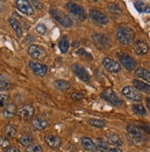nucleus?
Masks as SVG:
<instances>
[{"label":"nucleus","mask_w":150,"mask_h":152,"mask_svg":"<svg viewBox=\"0 0 150 152\" xmlns=\"http://www.w3.org/2000/svg\"><path fill=\"white\" fill-rule=\"evenodd\" d=\"M93 40L95 42V45L101 49H108L110 47L111 41L109 36L106 34L95 33L93 34Z\"/></svg>","instance_id":"nucleus-8"},{"label":"nucleus","mask_w":150,"mask_h":152,"mask_svg":"<svg viewBox=\"0 0 150 152\" xmlns=\"http://www.w3.org/2000/svg\"><path fill=\"white\" fill-rule=\"evenodd\" d=\"M32 6H33V7H35L36 10H43L44 8V4L42 3V2H39V1H35V0H33V1H32Z\"/></svg>","instance_id":"nucleus-41"},{"label":"nucleus","mask_w":150,"mask_h":152,"mask_svg":"<svg viewBox=\"0 0 150 152\" xmlns=\"http://www.w3.org/2000/svg\"><path fill=\"white\" fill-rule=\"evenodd\" d=\"M118 58L120 62V64L123 66V67L127 71H130V72L135 69L137 66L136 61L129 55H126V53H118Z\"/></svg>","instance_id":"nucleus-6"},{"label":"nucleus","mask_w":150,"mask_h":152,"mask_svg":"<svg viewBox=\"0 0 150 152\" xmlns=\"http://www.w3.org/2000/svg\"><path fill=\"white\" fill-rule=\"evenodd\" d=\"M58 47H59L60 52L62 53H66L68 52V50L69 48V42L66 36H64L60 39V41L58 42Z\"/></svg>","instance_id":"nucleus-28"},{"label":"nucleus","mask_w":150,"mask_h":152,"mask_svg":"<svg viewBox=\"0 0 150 152\" xmlns=\"http://www.w3.org/2000/svg\"><path fill=\"white\" fill-rule=\"evenodd\" d=\"M122 94L124 97H126L127 99L133 101V102H141L143 100L142 95L139 93V91H137L136 89L131 86H126L122 88L121 91Z\"/></svg>","instance_id":"nucleus-7"},{"label":"nucleus","mask_w":150,"mask_h":152,"mask_svg":"<svg viewBox=\"0 0 150 152\" xmlns=\"http://www.w3.org/2000/svg\"><path fill=\"white\" fill-rule=\"evenodd\" d=\"M5 152H21L19 148H17L15 147H10V148H7Z\"/></svg>","instance_id":"nucleus-43"},{"label":"nucleus","mask_w":150,"mask_h":152,"mask_svg":"<svg viewBox=\"0 0 150 152\" xmlns=\"http://www.w3.org/2000/svg\"><path fill=\"white\" fill-rule=\"evenodd\" d=\"M81 142H82V146L83 147V148L86 149L87 151H90V152H95L96 151L95 142L90 137H83L81 138Z\"/></svg>","instance_id":"nucleus-18"},{"label":"nucleus","mask_w":150,"mask_h":152,"mask_svg":"<svg viewBox=\"0 0 150 152\" xmlns=\"http://www.w3.org/2000/svg\"><path fill=\"white\" fill-rule=\"evenodd\" d=\"M4 132H5V135L7 137H14L17 134V129L16 127L13 126V124H7L5 129H4Z\"/></svg>","instance_id":"nucleus-31"},{"label":"nucleus","mask_w":150,"mask_h":152,"mask_svg":"<svg viewBox=\"0 0 150 152\" xmlns=\"http://www.w3.org/2000/svg\"><path fill=\"white\" fill-rule=\"evenodd\" d=\"M23 120H30L34 113V108L31 104H24L17 112Z\"/></svg>","instance_id":"nucleus-14"},{"label":"nucleus","mask_w":150,"mask_h":152,"mask_svg":"<svg viewBox=\"0 0 150 152\" xmlns=\"http://www.w3.org/2000/svg\"><path fill=\"white\" fill-rule=\"evenodd\" d=\"M107 142H108V144L109 143L110 145L112 146H115V147H120L122 145V140L121 138L116 135V134H109V135L107 136Z\"/></svg>","instance_id":"nucleus-22"},{"label":"nucleus","mask_w":150,"mask_h":152,"mask_svg":"<svg viewBox=\"0 0 150 152\" xmlns=\"http://www.w3.org/2000/svg\"><path fill=\"white\" fill-rule=\"evenodd\" d=\"M10 146V140L4 137H0V148H5Z\"/></svg>","instance_id":"nucleus-38"},{"label":"nucleus","mask_w":150,"mask_h":152,"mask_svg":"<svg viewBox=\"0 0 150 152\" xmlns=\"http://www.w3.org/2000/svg\"><path fill=\"white\" fill-rule=\"evenodd\" d=\"M88 124L90 126L94 127H98V128H103L106 126V122L101 119H96V118H90L88 120Z\"/></svg>","instance_id":"nucleus-30"},{"label":"nucleus","mask_w":150,"mask_h":152,"mask_svg":"<svg viewBox=\"0 0 150 152\" xmlns=\"http://www.w3.org/2000/svg\"><path fill=\"white\" fill-rule=\"evenodd\" d=\"M135 75L137 77L142 78V79L146 80L147 83H149V81H150V72L147 69H146L144 67H138L135 71Z\"/></svg>","instance_id":"nucleus-23"},{"label":"nucleus","mask_w":150,"mask_h":152,"mask_svg":"<svg viewBox=\"0 0 150 152\" xmlns=\"http://www.w3.org/2000/svg\"><path fill=\"white\" fill-rule=\"evenodd\" d=\"M134 52L137 53L138 56H144L146 55L149 47H148V44L145 42V41H137L134 45Z\"/></svg>","instance_id":"nucleus-16"},{"label":"nucleus","mask_w":150,"mask_h":152,"mask_svg":"<svg viewBox=\"0 0 150 152\" xmlns=\"http://www.w3.org/2000/svg\"><path fill=\"white\" fill-rule=\"evenodd\" d=\"M70 98H72V100L75 101V102H78V101H81L83 100V94L82 93H79V92H72L70 94Z\"/></svg>","instance_id":"nucleus-39"},{"label":"nucleus","mask_w":150,"mask_h":152,"mask_svg":"<svg viewBox=\"0 0 150 152\" xmlns=\"http://www.w3.org/2000/svg\"><path fill=\"white\" fill-rule=\"evenodd\" d=\"M17 112H18L17 106L14 103H8L5 106V108L3 110V116L7 119H10L13 118L17 114Z\"/></svg>","instance_id":"nucleus-17"},{"label":"nucleus","mask_w":150,"mask_h":152,"mask_svg":"<svg viewBox=\"0 0 150 152\" xmlns=\"http://www.w3.org/2000/svg\"><path fill=\"white\" fill-rule=\"evenodd\" d=\"M26 152H43V148L38 143H33L30 146L26 147Z\"/></svg>","instance_id":"nucleus-33"},{"label":"nucleus","mask_w":150,"mask_h":152,"mask_svg":"<svg viewBox=\"0 0 150 152\" xmlns=\"http://www.w3.org/2000/svg\"><path fill=\"white\" fill-rule=\"evenodd\" d=\"M146 106H147L148 109L150 108V99H149V97L146 98Z\"/></svg>","instance_id":"nucleus-45"},{"label":"nucleus","mask_w":150,"mask_h":152,"mask_svg":"<svg viewBox=\"0 0 150 152\" xmlns=\"http://www.w3.org/2000/svg\"><path fill=\"white\" fill-rule=\"evenodd\" d=\"M66 6H67L69 12L72 15H73L75 18H77V19H79L80 20H84L86 19V16H87L86 12L82 6L78 5L76 3H73V2H69L67 3Z\"/></svg>","instance_id":"nucleus-4"},{"label":"nucleus","mask_w":150,"mask_h":152,"mask_svg":"<svg viewBox=\"0 0 150 152\" xmlns=\"http://www.w3.org/2000/svg\"><path fill=\"white\" fill-rule=\"evenodd\" d=\"M134 7H135V8H136V10H137L139 12H145V11H146V4H145V2H143V1H137V2H134Z\"/></svg>","instance_id":"nucleus-36"},{"label":"nucleus","mask_w":150,"mask_h":152,"mask_svg":"<svg viewBox=\"0 0 150 152\" xmlns=\"http://www.w3.org/2000/svg\"><path fill=\"white\" fill-rule=\"evenodd\" d=\"M89 17L95 23L98 25H107L109 22V18L105 13L101 12L100 10H95V8L90 10Z\"/></svg>","instance_id":"nucleus-5"},{"label":"nucleus","mask_w":150,"mask_h":152,"mask_svg":"<svg viewBox=\"0 0 150 152\" xmlns=\"http://www.w3.org/2000/svg\"><path fill=\"white\" fill-rule=\"evenodd\" d=\"M8 23H10V25L11 26V28L14 30V31L16 32L17 36L18 37H21L22 36V29H21V26L20 24V22L18 21L15 18L11 17L8 19Z\"/></svg>","instance_id":"nucleus-20"},{"label":"nucleus","mask_w":150,"mask_h":152,"mask_svg":"<svg viewBox=\"0 0 150 152\" xmlns=\"http://www.w3.org/2000/svg\"><path fill=\"white\" fill-rule=\"evenodd\" d=\"M108 10H109L110 12H114V13L120 12V7H119L117 4H114V3L109 4V6H108Z\"/></svg>","instance_id":"nucleus-37"},{"label":"nucleus","mask_w":150,"mask_h":152,"mask_svg":"<svg viewBox=\"0 0 150 152\" xmlns=\"http://www.w3.org/2000/svg\"><path fill=\"white\" fill-rule=\"evenodd\" d=\"M45 141L47 145L52 149H58L61 145V138L54 135H47L45 137Z\"/></svg>","instance_id":"nucleus-15"},{"label":"nucleus","mask_w":150,"mask_h":152,"mask_svg":"<svg viewBox=\"0 0 150 152\" xmlns=\"http://www.w3.org/2000/svg\"><path fill=\"white\" fill-rule=\"evenodd\" d=\"M105 152H122L120 148H109V149H107Z\"/></svg>","instance_id":"nucleus-44"},{"label":"nucleus","mask_w":150,"mask_h":152,"mask_svg":"<svg viewBox=\"0 0 150 152\" xmlns=\"http://www.w3.org/2000/svg\"><path fill=\"white\" fill-rule=\"evenodd\" d=\"M20 143L24 147H28L33 143V137L32 136L28 135V134H26V135H23L20 138Z\"/></svg>","instance_id":"nucleus-32"},{"label":"nucleus","mask_w":150,"mask_h":152,"mask_svg":"<svg viewBox=\"0 0 150 152\" xmlns=\"http://www.w3.org/2000/svg\"><path fill=\"white\" fill-rule=\"evenodd\" d=\"M72 72L76 75L77 77L80 78L83 82H90L91 77L88 73V71L80 64H73L72 66Z\"/></svg>","instance_id":"nucleus-9"},{"label":"nucleus","mask_w":150,"mask_h":152,"mask_svg":"<svg viewBox=\"0 0 150 152\" xmlns=\"http://www.w3.org/2000/svg\"><path fill=\"white\" fill-rule=\"evenodd\" d=\"M132 110L133 112L137 114V115H146V110L141 103H135L132 105Z\"/></svg>","instance_id":"nucleus-29"},{"label":"nucleus","mask_w":150,"mask_h":152,"mask_svg":"<svg viewBox=\"0 0 150 152\" xmlns=\"http://www.w3.org/2000/svg\"><path fill=\"white\" fill-rule=\"evenodd\" d=\"M116 36L120 43L123 44V45H129L134 42L135 33L134 30L128 26H120L117 29Z\"/></svg>","instance_id":"nucleus-1"},{"label":"nucleus","mask_w":150,"mask_h":152,"mask_svg":"<svg viewBox=\"0 0 150 152\" xmlns=\"http://www.w3.org/2000/svg\"><path fill=\"white\" fill-rule=\"evenodd\" d=\"M128 137V140L130 141V143H132V144H134L135 146H138V145H141L143 142H145V137L144 136H136V135H131V134H129V135L127 136Z\"/></svg>","instance_id":"nucleus-26"},{"label":"nucleus","mask_w":150,"mask_h":152,"mask_svg":"<svg viewBox=\"0 0 150 152\" xmlns=\"http://www.w3.org/2000/svg\"><path fill=\"white\" fill-rule=\"evenodd\" d=\"M77 43H78V42H77V41H75V42H73V46H77V45H78Z\"/></svg>","instance_id":"nucleus-46"},{"label":"nucleus","mask_w":150,"mask_h":152,"mask_svg":"<svg viewBox=\"0 0 150 152\" xmlns=\"http://www.w3.org/2000/svg\"><path fill=\"white\" fill-rule=\"evenodd\" d=\"M17 10L26 16H33L34 14V8L33 7L31 2L27 0H18L16 1Z\"/></svg>","instance_id":"nucleus-10"},{"label":"nucleus","mask_w":150,"mask_h":152,"mask_svg":"<svg viewBox=\"0 0 150 152\" xmlns=\"http://www.w3.org/2000/svg\"><path fill=\"white\" fill-rule=\"evenodd\" d=\"M102 64L105 69L110 73H119L121 70V66L118 62L109 57H105L102 61Z\"/></svg>","instance_id":"nucleus-11"},{"label":"nucleus","mask_w":150,"mask_h":152,"mask_svg":"<svg viewBox=\"0 0 150 152\" xmlns=\"http://www.w3.org/2000/svg\"><path fill=\"white\" fill-rule=\"evenodd\" d=\"M29 67L33 71V73L35 76H38V77L46 76V74L47 73V70H48V67L46 65L40 64L38 62H34V61L29 62Z\"/></svg>","instance_id":"nucleus-12"},{"label":"nucleus","mask_w":150,"mask_h":152,"mask_svg":"<svg viewBox=\"0 0 150 152\" xmlns=\"http://www.w3.org/2000/svg\"><path fill=\"white\" fill-rule=\"evenodd\" d=\"M48 122L46 119H41V118H34L33 120V126L34 128L37 130H44L48 126Z\"/></svg>","instance_id":"nucleus-24"},{"label":"nucleus","mask_w":150,"mask_h":152,"mask_svg":"<svg viewBox=\"0 0 150 152\" xmlns=\"http://www.w3.org/2000/svg\"><path fill=\"white\" fill-rule=\"evenodd\" d=\"M133 85L134 87V88L136 89L137 91H142V92H146L148 93L150 91V86L148 83L140 81L138 79H134L133 80Z\"/></svg>","instance_id":"nucleus-19"},{"label":"nucleus","mask_w":150,"mask_h":152,"mask_svg":"<svg viewBox=\"0 0 150 152\" xmlns=\"http://www.w3.org/2000/svg\"><path fill=\"white\" fill-rule=\"evenodd\" d=\"M101 98L113 106H121L123 103L122 100L119 97V95L114 91L112 88H106L101 93Z\"/></svg>","instance_id":"nucleus-3"},{"label":"nucleus","mask_w":150,"mask_h":152,"mask_svg":"<svg viewBox=\"0 0 150 152\" xmlns=\"http://www.w3.org/2000/svg\"><path fill=\"white\" fill-rule=\"evenodd\" d=\"M10 88V84L7 81V79H5L3 77L0 76V91H7Z\"/></svg>","instance_id":"nucleus-34"},{"label":"nucleus","mask_w":150,"mask_h":152,"mask_svg":"<svg viewBox=\"0 0 150 152\" xmlns=\"http://www.w3.org/2000/svg\"><path fill=\"white\" fill-rule=\"evenodd\" d=\"M35 31H36L39 35H45L47 32V28L46 27L45 24L40 23L35 27Z\"/></svg>","instance_id":"nucleus-35"},{"label":"nucleus","mask_w":150,"mask_h":152,"mask_svg":"<svg viewBox=\"0 0 150 152\" xmlns=\"http://www.w3.org/2000/svg\"><path fill=\"white\" fill-rule=\"evenodd\" d=\"M54 87L61 91H67L70 88V84L64 79H57L54 82Z\"/></svg>","instance_id":"nucleus-21"},{"label":"nucleus","mask_w":150,"mask_h":152,"mask_svg":"<svg viewBox=\"0 0 150 152\" xmlns=\"http://www.w3.org/2000/svg\"><path fill=\"white\" fill-rule=\"evenodd\" d=\"M126 130L131 135H136V136H144V131L140 127L134 126V124H128L126 126Z\"/></svg>","instance_id":"nucleus-27"},{"label":"nucleus","mask_w":150,"mask_h":152,"mask_svg":"<svg viewBox=\"0 0 150 152\" xmlns=\"http://www.w3.org/2000/svg\"><path fill=\"white\" fill-rule=\"evenodd\" d=\"M28 53L32 58L39 60L45 58L47 56L45 49L37 45V44H32V45H30V47L28 48Z\"/></svg>","instance_id":"nucleus-13"},{"label":"nucleus","mask_w":150,"mask_h":152,"mask_svg":"<svg viewBox=\"0 0 150 152\" xmlns=\"http://www.w3.org/2000/svg\"><path fill=\"white\" fill-rule=\"evenodd\" d=\"M49 12L51 16L55 19V20L61 26L66 27V28H69V27L72 26V19H70L69 15H67L63 11H61L59 10H56V8H52Z\"/></svg>","instance_id":"nucleus-2"},{"label":"nucleus","mask_w":150,"mask_h":152,"mask_svg":"<svg viewBox=\"0 0 150 152\" xmlns=\"http://www.w3.org/2000/svg\"><path fill=\"white\" fill-rule=\"evenodd\" d=\"M95 145L96 150H98L100 152H104L107 149H109V148H108V142L106 141V140H104L103 138H100V137L95 139Z\"/></svg>","instance_id":"nucleus-25"},{"label":"nucleus","mask_w":150,"mask_h":152,"mask_svg":"<svg viewBox=\"0 0 150 152\" xmlns=\"http://www.w3.org/2000/svg\"><path fill=\"white\" fill-rule=\"evenodd\" d=\"M8 99V95L5 94V93H0V107H2L5 105V103L7 102Z\"/></svg>","instance_id":"nucleus-40"},{"label":"nucleus","mask_w":150,"mask_h":152,"mask_svg":"<svg viewBox=\"0 0 150 152\" xmlns=\"http://www.w3.org/2000/svg\"><path fill=\"white\" fill-rule=\"evenodd\" d=\"M77 53L78 55H80V56H88L90 59H92V56L91 55H89V53H88L84 49H79L78 51H77Z\"/></svg>","instance_id":"nucleus-42"}]
</instances>
